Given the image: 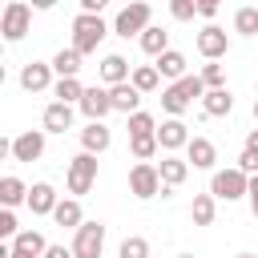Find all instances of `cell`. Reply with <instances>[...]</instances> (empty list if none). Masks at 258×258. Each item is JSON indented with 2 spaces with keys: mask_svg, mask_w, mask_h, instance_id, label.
I'll list each match as a JSON object with an SVG mask.
<instances>
[{
  "mask_svg": "<svg viewBox=\"0 0 258 258\" xmlns=\"http://www.w3.org/2000/svg\"><path fill=\"white\" fill-rule=\"evenodd\" d=\"M206 97V81L198 77V73H185L181 81H173V85H165L161 89V109L169 113V117H181L194 101H202Z\"/></svg>",
  "mask_w": 258,
  "mask_h": 258,
  "instance_id": "obj_1",
  "label": "cell"
},
{
  "mask_svg": "<svg viewBox=\"0 0 258 258\" xmlns=\"http://www.w3.org/2000/svg\"><path fill=\"white\" fill-rule=\"evenodd\" d=\"M109 32H113V28H109L101 16H93V12H77V16H73V48H77L81 56L97 52Z\"/></svg>",
  "mask_w": 258,
  "mask_h": 258,
  "instance_id": "obj_2",
  "label": "cell"
},
{
  "mask_svg": "<svg viewBox=\"0 0 258 258\" xmlns=\"http://www.w3.org/2000/svg\"><path fill=\"white\" fill-rule=\"evenodd\" d=\"M64 181H69V194H73V198L89 194V189L97 185V153H85V149H81L77 157H69Z\"/></svg>",
  "mask_w": 258,
  "mask_h": 258,
  "instance_id": "obj_3",
  "label": "cell"
},
{
  "mask_svg": "<svg viewBox=\"0 0 258 258\" xmlns=\"http://www.w3.org/2000/svg\"><path fill=\"white\" fill-rule=\"evenodd\" d=\"M210 194H214L218 202H238V198L250 194V173H242L238 165H230V169H214V177H210Z\"/></svg>",
  "mask_w": 258,
  "mask_h": 258,
  "instance_id": "obj_4",
  "label": "cell"
},
{
  "mask_svg": "<svg viewBox=\"0 0 258 258\" xmlns=\"http://www.w3.org/2000/svg\"><path fill=\"white\" fill-rule=\"evenodd\" d=\"M149 20H153V8H149V0H133V4H125L121 12H117V20H113V32L117 36H141L145 28H149Z\"/></svg>",
  "mask_w": 258,
  "mask_h": 258,
  "instance_id": "obj_5",
  "label": "cell"
},
{
  "mask_svg": "<svg viewBox=\"0 0 258 258\" xmlns=\"http://www.w3.org/2000/svg\"><path fill=\"white\" fill-rule=\"evenodd\" d=\"M28 28H32V4H28V0H12V4L4 8V16H0V32H4V40L16 44V40L28 36Z\"/></svg>",
  "mask_w": 258,
  "mask_h": 258,
  "instance_id": "obj_6",
  "label": "cell"
},
{
  "mask_svg": "<svg viewBox=\"0 0 258 258\" xmlns=\"http://www.w3.org/2000/svg\"><path fill=\"white\" fill-rule=\"evenodd\" d=\"M73 258H101V250H105V222H89L85 218V226L81 230H73Z\"/></svg>",
  "mask_w": 258,
  "mask_h": 258,
  "instance_id": "obj_7",
  "label": "cell"
},
{
  "mask_svg": "<svg viewBox=\"0 0 258 258\" xmlns=\"http://www.w3.org/2000/svg\"><path fill=\"white\" fill-rule=\"evenodd\" d=\"M129 194L141 198V202H149V198L161 194V173H157L153 161H137V165L129 169Z\"/></svg>",
  "mask_w": 258,
  "mask_h": 258,
  "instance_id": "obj_8",
  "label": "cell"
},
{
  "mask_svg": "<svg viewBox=\"0 0 258 258\" xmlns=\"http://www.w3.org/2000/svg\"><path fill=\"white\" fill-rule=\"evenodd\" d=\"M8 157L12 161H40L44 157V129H24V133H16L12 141H8Z\"/></svg>",
  "mask_w": 258,
  "mask_h": 258,
  "instance_id": "obj_9",
  "label": "cell"
},
{
  "mask_svg": "<svg viewBox=\"0 0 258 258\" xmlns=\"http://www.w3.org/2000/svg\"><path fill=\"white\" fill-rule=\"evenodd\" d=\"M56 73H52V64H44V60H28L24 69H20V89L24 93H48L56 81H52Z\"/></svg>",
  "mask_w": 258,
  "mask_h": 258,
  "instance_id": "obj_10",
  "label": "cell"
},
{
  "mask_svg": "<svg viewBox=\"0 0 258 258\" xmlns=\"http://www.w3.org/2000/svg\"><path fill=\"white\" fill-rule=\"evenodd\" d=\"M89 121H105L109 113H113V97H109V85H93V89H85V97H81V105H77Z\"/></svg>",
  "mask_w": 258,
  "mask_h": 258,
  "instance_id": "obj_11",
  "label": "cell"
},
{
  "mask_svg": "<svg viewBox=\"0 0 258 258\" xmlns=\"http://www.w3.org/2000/svg\"><path fill=\"white\" fill-rule=\"evenodd\" d=\"M198 52H202L206 60H222V56L230 52V36H226V28L206 24V28L198 32Z\"/></svg>",
  "mask_w": 258,
  "mask_h": 258,
  "instance_id": "obj_12",
  "label": "cell"
},
{
  "mask_svg": "<svg viewBox=\"0 0 258 258\" xmlns=\"http://www.w3.org/2000/svg\"><path fill=\"white\" fill-rule=\"evenodd\" d=\"M157 145H161L165 153L185 149V145H189V129H185V121H181V117H165V121L157 125Z\"/></svg>",
  "mask_w": 258,
  "mask_h": 258,
  "instance_id": "obj_13",
  "label": "cell"
},
{
  "mask_svg": "<svg viewBox=\"0 0 258 258\" xmlns=\"http://www.w3.org/2000/svg\"><path fill=\"white\" fill-rule=\"evenodd\" d=\"M97 73H101V85H125L129 77H133V69H129V60L121 56V52H105L101 56V64H97Z\"/></svg>",
  "mask_w": 258,
  "mask_h": 258,
  "instance_id": "obj_14",
  "label": "cell"
},
{
  "mask_svg": "<svg viewBox=\"0 0 258 258\" xmlns=\"http://www.w3.org/2000/svg\"><path fill=\"white\" fill-rule=\"evenodd\" d=\"M109 145H113V129H109L105 121H89V125L81 129V149H85V153H97V157H101Z\"/></svg>",
  "mask_w": 258,
  "mask_h": 258,
  "instance_id": "obj_15",
  "label": "cell"
},
{
  "mask_svg": "<svg viewBox=\"0 0 258 258\" xmlns=\"http://www.w3.org/2000/svg\"><path fill=\"white\" fill-rule=\"evenodd\" d=\"M56 202H60V198H56V189H52V181H36V185L28 189V202H24V206H28V210H32L36 218H52V210H56Z\"/></svg>",
  "mask_w": 258,
  "mask_h": 258,
  "instance_id": "obj_16",
  "label": "cell"
},
{
  "mask_svg": "<svg viewBox=\"0 0 258 258\" xmlns=\"http://www.w3.org/2000/svg\"><path fill=\"white\" fill-rule=\"evenodd\" d=\"M40 125H44V133H64V129H73V105L48 101L44 113H40Z\"/></svg>",
  "mask_w": 258,
  "mask_h": 258,
  "instance_id": "obj_17",
  "label": "cell"
},
{
  "mask_svg": "<svg viewBox=\"0 0 258 258\" xmlns=\"http://www.w3.org/2000/svg\"><path fill=\"white\" fill-rule=\"evenodd\" d=\"M185 161H189L194 169H214V165H218V149H214V141H210V137H189V145H185Z\"/></svg>",
  "mask_w": 258,
  "mask_h": 258,
  "instance_id": "obj_18",
  "label": "cell"
},
{
  "mask_svg": "<svg viewBox=\"0 0 258 258\" xmlns=\"http://www.w3.org/2000/svg\"><path fill=\"white\" fill-rule=\"evenodd\" d=\"M109 97H113V113H125V117H133L145 93H141V89H133V81H125V85H113V89H109Z\"/></svg>",
  "mask_w": 258,
  "mask_h": 258,
  "instance_id": "obj_19",
  "label": "cell"
},
{
  "mask_svg": "<svg viewBox=\"0 0 258 258\" xmlns=\"http://www.w3.org/2000/svg\"><path fill=\"white\" fill-rule=\"evenodd\" d=\"M157 173H161V185H181L185 177H189V161L185 157H177V153H165L161 161H157Z\"/></svg>",
  "mask_w": 258,
  "mask_h": 258,
  "instance_id": "obj_20",
  "label": "cell"
},
{
  "mask_svg": "<svg viewBox=\"0 0 258 258\" xmlns=\"http://www.w3.org/2000/svg\"><path fill=\"white\" fill-rule=\"evenodd\" d=\"M52 222L64 226V230H81L85 226V210H81V198H60L56 210H52Z\"/></svg>",
  "mask_w": 258,
  "mask_h": 258,
  "instance_id": "obj_21",
  "label": "cell"
},
{
  "mask_svg": "<svg viewBox=\"0 0 258 258\" xmlns=\"http://www.w3.org/2000/svg\"><path fill=\"white\" fill-rule=\"evenodd\" d=\"M202 113H206V117H230V113H234V97H230V89H206V97H202Z\"/></svg>",
  "mask_w": 258,
  "mask_h": 258,
  "instance_id": "obj_22",
  "label": "cell"
},
{
  "mask_svg": "<svg viewBox=\"0 0 258 258\" xmlns=\"http://www.w3.org/2000/svg\"><path fill=\"white\" fill-rule=\"evenodd\" d=\"M137 44H141V52H145V56H153V60H157L161 52H169V32H165V28H157V24H149V28L137 36Z\"/></svg>",
  "mask_w": 258,
  "mask_h": 258,
  "instance_id": "obj_23",
  "label": "cell"
},
{
  "mask_svg": "<svg viewBox=\"0 0 258 258\" xmlns=\"http://www.w3.org/2000/svg\"><path fill=\"white\" fill-rule=\"evenodd\" d=\"M153 64H157V73H161V81H169V85L185 77V52H177V48H169V52H161V56H157Z\"/></svg>",
  "mask_w": 258,
  "mask_h": 258,
  "instance_id": "obj_24",
  "label": "cell"
},
{
  "mask_svg": "<svg viewBox=\"0 0 258 258\" xmlns=\"http://www.w3.org/2000/svg\"><path fill=\"white\" fill-rule=\"evenodd\" d=\"M189 218H194V226H214V218H218V198H214V194H194Z\"/></svg>",
  "mask_w": 258,
  "mask_h": 258,
  "instance_id": "obj_25",
  "label": "cell"
},
{
  "mask_svg": "<svg viewBox=\"0 0 258 258\" xmlns=\"http://www.w3.org/2000/svg\"><path fill=\"white\" fill-rule=\"evenodd\" d=\"M28 189H32V185H24V181L12 177V173L0 177V202H4V210H16L20 202H28Z\"/></svg>",
  "mask_w": 258,
  "mask_h": 258,
  "instance_id": "obj_26",
  "label": "cell"
},
{
  "mask_svg": "<svg viewBox=\"0 0 258 258\" xmlns=\"http://www.w3.org/2000/svg\"><path fill=\"white\" fill-rule=\"evenodd\" d=\"M12 250H20V254H32V258H44L48 242H44V234H40V230H20V234L12 238Z\"/></svg>",
  "mask_w": 258,
  "mask_h": 258,
  "instance_id": "obj_27",
  "label": "cell"
},
{
  "mask_svg": "<svg viewBox=\"0 0 258 258\" xmlns=\"http://www.w3.org/2000/svg\"><path fill=\"white\" fill-rule=\"evenodd\" d=\"M48 64H52V73H56V77H77V73H81V52L69 44V48H60Z\"/></svg>",
  "mask_w": 258,
  "mask_h": 258,
  "instance_id": "obj_28",
  "label": "cell"
},
{
  "mask_svg": "<svg viewBox=\"0 0 258 258\" xmlns=\"http://www.w3.org/2000/svg\"><path fill=\"white\" fill-rule=\"evenodd\" d=\"M52 97H56V101H64V105H81V97H85V85H81L77 77H56V85H52Z\"/></svg>",
  "mask_w": 258,
  "mask_h": 258,
  "instance_id": "obj_29",
  "label": "cell"
},
{
  "mask_svg": "<svg viewBox=\"0 0 258 258\" xmlns=\"http://www.w3.org/2000/svg\"><path fill=\"white\" fill-rule=\"evenodd\" d=\"M234 32L238 36H258V4H242L234 12Z\"/></svg>",
  "mask_w": 258,
  "mask_h": 258,
  "instance_id": "obj_30",
  "label": "cell"
},
{
  "mask_svg": "<svg viewBox=\"0 0 258 258\" xmlns=\"http://www.w3.org/2000/svg\"><path fill=\"white\" fill-rule=\"evenodd\" d=\"M129 81H133V89H141V93H153V89L161 85V73H157V64H137Z\"/></svg>",
  "mask_w": 258,
  "mask_h": 258,
  "instance_id": "obj_31",
  "label": "cell"
},
{
  "mask_svg": "<svg viewBox=\"0 0 258 258\" xmlns=\"http://www.w3.org/2000/svg\"><path fill=\"white\" fill-rule=\"evenodd\" d=\"M157 149H161V145H157V133H145V137H129V153H133L137 161H149Z\"/></svg>",
  "mask_w": 258,
  "mask_h": 258,
  "instance_id": "obj_32",
  "label": "cell"
},
{
  "mask_svg": "<svg viewBox=\"0 0 258 258\" xmlns=\"http://www.w3.org/2000/svg\"><path fill=\"white\" fill-rule=\"evenodd\" d=\"M117 258H153V250H149V242H145L141 234H129V238L121 242Z\"/></svg>",
  "mask_w": 258,
  "mask_h": 258,
  "instance_id": "obj_33",
  "label": "cell"
},
{
  "mask_svg": "<svg viewBox=\"0 0 258 258\" xmlns=\"http://www.w3.org/2000/svg\"><path fill=\"white\" fill-rule=\"evenodd\" d=\"M198 77L206 81V89H226V64L222 60H206Z\"/></svg>",
  "mask_w": 258,
  "mask_h": 258,
  "instance_id": "obj_34",
  "label": "cell"
},
{
  "mask_svg": "<svg viewBox=\"0 0 258 258\" xmlns=\"http://www.w3.org/2000/svg\"><path fill=\"white\" fill-rule=\"evenodd\" d=\"M145 133H157V121H153V113L137 109V113L129 117V137H145Z\"/></svg>",
  "mask_w": 258,
  "mask_h": 258,
  "instance_id": "obj_35",
  "label": "cell"
},
{
  "mask_svg": "<svg viewBox=\"0 0 258 258\" xmlns=\"http://www.w3.org/2000/svg\"><path fill=\"white\" fill-rule=\"evenodd\" d=\"M165 4H169V16H173V20H181V24L198 16V0H165Z\"/></svg>",
  "mask_w": 258,
  "mask_h": 258,
  "instance_id": "obj_36",
  "label": "cell"
},
{
  "mask_svg": "<svg viewBox=\"0 0 258 258\" xmlns=\"http://www.w3.org/2000/svg\"><path fill=\"white\" fill-rule=\"evenodd\" d=\"M16 234H20V226H16V214H12V210H4V214H0V238H8V242H12Z\"/></svg>",
  "mask_w": 258,
  "mask_h": 258,
  "instance_id": "obj_37",
  "label": "cell"
},
{
  "mask_svg": "<svg viewBox=\"0 0 258 258\" xmlns=\"http://www.w3.org/2000/svg\"><path fill=\"white\" fill-rule=\"evenodd\" d=\"M238 169L254 177V173H258V153H254V149H242V153H238Z\"/></svg>",
  "mask_w": 258,
  "mask_h": 258,
  "instance_id": "obj_38",
  "label": "cell"
},
{
  "mask_svg": "<svg viewBox=\"0 0 258 258\" xmlns=\"http://www.w3.org/2000/svg\"><path fill=\"white\" fill-rule=\"evenodd\" d=\"M218 8H222V0H198V16H218Z\"/></svg>",
  "mask_w": 258,
  "mask_h": 258,
  "instance_id": "obj_39",
  "label": "cell"
},
{
  "mask_svg": "<svg viewBox=\"0 0 258 258\" xmlns=\"http://www.w3.org/2000/svg\"><path fill=\"white\" fill-rule=\"evenodd\" d=\"M81 4V12H93V16H101V8L109 4V0H77Z\"/></svg>",
  "mask_w": 258,
  "mask_h": 258,
  "instance_id": "obj_40",
  "label": "cell"
},
{
  "mask_svg": "<svg viewBox=\"0 0 258 258\" xmlns=\"http://www.w3.org/2000/svg\"><path fill=\"white\" fill-rule=\"evenodd\" d=\"M44 258H73V250H64V246H52V242H48V250H44Z\"/></svg>",
  "mask_w": 258,
  "mask_h": 258,
  "instance_id": "obj_41",
  "label": "cell"
},
{
  "mask_svg": "<svg viewBox=\"0 0 258 258\" xmlns=\"http://www.w3.org/2000/svg\"><path fill=\"white\" fill-rule=\"evenodd\" d=\"M36 12H48V8H56V0H28Z\"/></svg>",
  "mask_w": 258,
  "mask_h": 258,
  "instance_id": "obj_42",
  "label": "cell"
},
{
  "mask_svg": "<svg viewBox=\"0 0 258 258\" xmlns=\"http://www.w3.org/2000/svg\"><path fill=\"white\" fill-rule=\"evenodd\" d=\"M246 198H250V206H254V202H258V173H254V177H250V194H246Z\"/></svg>",
  "mask_w": 258,
  "mask_h": 258,
  "instance_id": "obj_43",
  "label": "cell"
},
{
  "mask_svg": "<svg viewBox=\"0 0 258 258\" xmlns=\"http://www.w3.org/2000/svg\"><path fill=\"white\" fill-rule=\"evenodd\" d=\"M246 149H254V153H258V129H250V133H246Z\"/></svg>",
  "mask_w": 258,
  "mask_h": 258,
  "instance_id": "obj_44",
  "label": "cell"
},
{
  "mask_svg": "<svg viewBox=\"0 0 258 258\" xmlns=\"http://www.w3.org/2000/svg\"><path fill=\"white\" fill-rule=\"evenodd\" d=\"M254 121H258V97H254Z\"/></svg>",
  "mask_w": 258,
  "mask_h": 258,
  "instance_id": "obj_45",
  "label": "cell"
},
{
  "mask_svg": "<svg viewBox=\"0 0 258 258\" xmlns=\"http://www.w3.org/2000/svg\"><path fill=\"white\" fill-rule=\"evenodd\" d=\"M234 258H258V254H234Z\"/></svg>",
  "mask_w": 258,
  "mask_h": 258,
  "instance_id": "obj_46",
  "label": "cell"
},
{
  "mask_svg": "<svg viewBox=\"0 0 258 258\" xmlns=\"http://www.w3.org/2000/svg\"><path fill=\"white\" fill-rule=\"evenodd\" d=\"M250 210H254V218H258V202H254V206H250Z\"/></svg>",
  "mask_w": 258,
  "mask_h": 258,
  "instance_id": "obj_47",
  "label": "cell"
},
{
  "mask_svg": "<svg viewBox=\"0 0 258 258\" xmlns=\"http://www.w3.org/2000/svg\"><path fill=\"white\" fill-rule=\"evenodd\" d=\"M125 4H133V0H121V8H125Z\"/></svg>",
  "mask_w": 258,
  "mask_h": 258,
  "instance_id": "obj_48",
  "label": "cell"
},
{
  "mask_svg": "<svg viewBox=\"0 0 258 258\" xmlns=\"http://www.w3.org/2000/svg\"><path fill=\"white\" fill-rule=\"evenodd\" d=\"M177 258H194V254H177Z\"/></svg>",
  "mask_w": 258,
  "mask_h": 258,
  "instance_id": "obj_49",
  "label": "cell"
},
{
  "mask_svg": "<svg viewBox=\"0 0 258 258\" xmlns=\"http://www.w3.org/2000/svg\"><path fill=\"white\" fill-rule=\"evenodd\" d=\"M246 4H258V0H246Z\"/></svg>",
  "mask_w": 258,
  "mask_h": 258,
  "instance_id": "obj_50",
  "label": "cell"
},
{
  "mask_svg": "<svg viewBox=\"0 0 258 258\" xmlns=\"http://www.w3.org/2000/svg\"><path fill=\"white\" fill-rule=\"evenodd\" d=\"M254 93H258V85H254Z\"/></svg>",
  "mask_w": 258,
  "mask_h": 258,
  "instance_id": "obj_51",
  "label": "cell"
}]
</instances>
